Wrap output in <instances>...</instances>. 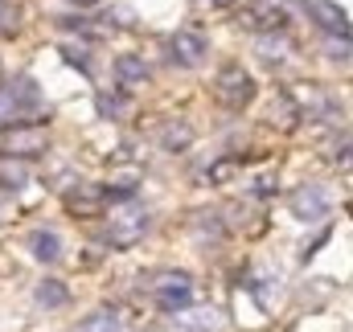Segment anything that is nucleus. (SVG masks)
Instances as JSON below:
<instances>
[{"mask_svg": "<svg viewBox=\"0 0 353 332\" xmlns=\"http://www.w3.org/2000/svg\"><path fill=\"white\" fill-rule=\"evenodd\" d=\"M144 234H148V214H144V209L119 214V218L111 222V242H115V247H132V242L144 238Z\"/></svg>", "mask_w": 353, "mask_h": 332, "instance_id": "nucleus-8", "label": "nucleus"}, {"mask_svg": "<svg viewBox=\"0 0 353 332\" xmlns=\"http://www.w3.org/2000/svg\"><path fill=\"white\" fill-rule=\"evenodd\" d=\"M50 148V132L37 127V123H12L4 136H0V152L12 156V160H33Z\"/></svg>", "mask_w": 353, "mask_h": 332, "instance_id": "nucleus-1", "label": "nucleus"}, {"mask_svg": "<svg viewBox=\"0 0 353 332\" xmlns=\"http://www.w3.org/2000/svg\"><path fill=\"white\" fill-rule=\"evenodd\" d=\"M189 140H193L189 123H176V127H169V136H165V144H169V148H185Z\"/></svg>", "mask_w": 353, "mask_h": 332, "instance_id": "nucleus-15", "label": "nucleus"}, {"mask_svg": "<svg viewBox=\"0 0 353 332\" xmlns=\"http://www.w3.org/2000/svg\"><path fill=\"white\" fill-rule=\"evenodd\" d=\"M329 193L325 189H316V185H304V189H296L292 193V214L296 218H304V222H321L325 214H329Z\"/></svg>", "mask_w": 353, "mask_h": 332, "instance_id": "nucleus-6", "label": "nucleus"}, {"mask_svg": "<svg viewBox=\"0 0 353 332\" xmlns=\"http://www.w3.org/2000/svg\"><path fill=\"white\" fill-rule=\"evenodd\" d=\"M83 332H123V316L115 308H103V312H94L83 324Z\"/></svg>", "mask_w": 353, "mask_h": 332, "instance_id": "nucleus-14", "label": "nucleus"}, {"mask_svg": "<svg viewBox=\"0 0 353 332\" xmlns=\"http://www.w3.org/2000/svg\"><path fill=\"white\" fill-rule=\"evenodd\" d=\"M66 300H70V291H66L62 279H46V283H37V304H41V308H62Z\"/></svg>", "mask_w": 353, "mask_h": 332, "instance_id": "nucleus-13", "label": "nucleus"}, {"mask_svg": "<svg viewBox=\"0 0 353 332\" xmlns=\"http://www.w3.org/2000/svg\"><path fill=\"white\" fill-rule=\"evenodd\" d=\"M79 4H99V0H79Z\"/></svg>", "mask_w": 353, "mask_h": 332, "instance_id": "nucleus-17", "label": "nucleus"}, {"mask_svg": "<svg viewBox=\"0 0 353 332\" xmlns=\"http://www.w3.org/2000/svg\"><path fill=\"white\" fill-rule=\"evenodd\" d=\"M214 94H218L222 107L239 111V107H247V103L255 98V83H251V74H247L243 66H226V70L214 79Z\"/></svg>", "mask_w": 353, "mask_h": 332, "instance_id": "nucleus-2", "label": "nucleus"}, {"mask_svg": "<svg viewBox=\"0 0 353 332\" xmlns=\"http://www.w3.org/2000/svg\"><path fill=\"white\" fill-rule=\"evenodd\" d=\"M169 50H173V58L181 62V66H197V62L205 58L210 41H205L201 29H176L173 37H169Z\"/></svg>", "mask_w": 353, "mask_h": 332, "instance_id": "nucleus-5", "label": "nucleus"}, {"mask_svg": "<svg viewBox=\"0 0 353 332\" xmlns=\"http://www.w3.org/2000/svg\"><path fill=\"white\" fill-rule=\"evenodd\" d=\"M218 329H222L218 308H193V312L181 308V316L173 320V332H218Z\"/></svg>", "mask_w": 353, "mask_h": 332, "instance_id": "nucleus-9", "label": "nucleus"}, {"mask_svg": "<svg viewBox=\"0 0 353 332\" xmlns=\"http://www.w3.org/2000/svg\"><path fill=\"white\" fill-rule=\"evenodd\" d=\"M210 4H234V0H210Z\"/></svg>", "mask_w": 353, "mask_h": 332, "instance_id": "nucleus-16", "label": "nucleus"}, {"mask_svg": "<svg viewBox=\"0 0 353 332\" xmlns=\"http://www.w3.org/2000/svg\"><path fill=\"white\" fill-rule=\"evenodd\" d=\"M29 250H33L37 262H58L62 258V238L54 230H33L29 234Z\"/></svg>", "mask_w": 353, "mask_h": 332, "instance_id": "nucleus-11", "label": "nucleus"}, {"mask_svg": "<svg viewBox=\"0 0 353 332\" xmlns=\"http://www.w3.org/2000/svg\"><path fill=\"white\" fill-rule=\"evenodd\" d=\"M243 25H247V29H259V33H283L292 21H288L283 8H251V12L243 17Z\"/></svg>", "mask_w": 353, "mask_h": 332, "instance_id": "nucleus-10", "label": "nucleus"}, {"mask_svg": "<svg viewBox=\"0 0 353 332\" xmlns=\"http://www.w3.org/2000/svg\"><path fill=\"white\" fill-rule=\"evenodd\" d=\"M152 291H157V304H161L165 312H181V308H189V304H193V283H189L181 271L161 275Z\"/></svg>", "mask_w": 353, "mask_h": 332, "instance_id": "nucleus-3", "label": "nucleus"}, {"mask_svg": "<svg viewBox=\"0 0 353 332\" xmlns=\"http://www.w3.org/2000/svg\"><path fill=\"white\" fill-rule=\"evenodd\" d=\"M115 79L123 86H140L148 79V62L144 58H136V54H123L119 62H115Z\"/></svg>", "mask_w": 353, "mask_h": 332, "instance_id": "nucleus-12", "label": "nucleus"}, {"mask_svg": "<svg viewBox=\"0 0 353 332\" xmlns=\"http://www.w3.org/2000/svg\"><path fill=\"white\" fill-rule=\"evenodd\" d=\"M300 4H304V8H308V12H312V17L329 29V33H333V37L350 41V17H345L333 0H300Z\"/></svg>", "mask_w": 353, "mask_h": 332, "instance_id": "nucleus-7", "label": "nucleus"}, {"mask_svg": "<svg viewBox=\"0 0 353 332\" xmlns=\"http://www.w3.org/2000/svg\"><path fill=\"white\" fill-rule=\"evenodd\" d=\"M25 107H37V83L33 79H21V83H12L8 90H0V127L12 123Z\"/></svg>", "mask_w": 353, "mask_h": 332, "instance_id": "nucleus-4", "label": "nucleus"}]
</instances>
